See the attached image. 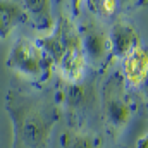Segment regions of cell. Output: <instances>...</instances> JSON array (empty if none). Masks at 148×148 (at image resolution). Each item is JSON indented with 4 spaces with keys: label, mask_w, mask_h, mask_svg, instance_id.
Returning <instances> with one entry per match:
<instances>
[{
    "label": "cell",
    "mask_w": 148,
    "mask_h": 148,
    "mask_svg": "<svg viewBox=\"0 0 148 148\" xmlns=\"http://www.w3.org/2000/svg\"><path fill=\"white\" fill-rule=\"evenodd\" d=\"M5 110L12 124L10 148H47L60 121V107L41 93L12 88L5 95Z\"/></svg>",
    "instance_id": "cell-1"
},
{
    "label": "cell",
    "mask_w": 148,
    "mask_h": 148,
    "mask_svg": "<svg viewBox=\"0 0 148 148\" xmlns=\"http://www.w3.org/2000/svg\"><path fill=\"white\" fill-rule=\"evenodd\" d=\"M38 45L50 55L55 69L66 83H77L84 77L86 59L77 26L69 17H60L53 29L36 38Z\"/></svg>",
    "instance_id": "cell-2"
},
{
    "label": "cell",
    "mask_w": 148,
    "mask_h": 148,
    "mask_svg": "<svg viewBox=\"0 0 148 148\" xmlns=\"http://www.w3.org/2000/svg\"><path fill=\"white\" fill-rule=\"evenodd\" d=\"M5 66L33 86L47 84L55 71L50 55L38 45L36 40L29 38L16 40L7 53Z\"/></svg>",
    "instance_id": "cell-3"
},
{
    "label": "cell",
    "mask_w": 148,
    "mask_h": 148,
    "mask_svg": "<svg viewBox=\"0 0 148 148\" xmlns=\"http://www.w3.org/2000/svg\"><path fill=\"white\" fill-rule=\"evenodd\" d=\"M102 112L112 136H121L134 115V102L121 73H112L102 86Z\"/></svg>",
    "instance_id": "cell-4"
},
{
    "label": "cell",
    "mask_w": 148,
    "mask_h": 148,
    "mask_svg": "<svg viewBox=\"0 0 148 148\" xmlns=\"http://www.w3.org/2000/svg\"><path fill=\"white\" fill-rule=\"evenodd\" d=\"M83 53L86 59V64L93 69H102L107 66L109 59L112 57V47L109 40V31L97 21V19H86L77 26Z\"/></svg>",
    "instance_id": "cell-5"
},
{
    "label": "cell",
    "mask_w": 148,
    "mask_h": 148,
    "mask_svg": "<svg viewBox=\"0 0 148 148\" xmlns=\"http://www.w3.org/2000/svg\"><path fill=\"white\" fill-rule=\"evenodd\" d=\"M109 40L112 47V57H124L131 50L141 47V38L138 29L129 21H115L109 29Z\"/></svg>",
    "instance_id": "cell-6"
},
{
    "label": "cell",
    "mask_w": 148,
    "mask_h": 148,
    "mask_svg": "<svg viewBox=\"0 0 148 148\" xmlns=\"http://www.w3.org/2000/svg\"><path fill=\"white\" fill-rule=\"evenodd\" d=\"M122 77L127 86L141 88L148 77V50L138 47L122 57Z\"/></svg>",
    "instance_id": "cell-7"
},
{
    "label": "cell",
    "mask_w": 148,
    "mask_h": 148,
    "mask_svg": "<svg viewBox=\"0 0 148 148\" xmlns=\"http://www.w3.org/2000/svg\"><path fill=\"white\" fill-rule=\"evenodd\" d=\"M21 3L28 21L36 31L47 35L53 29L55 21L52 14V0H21Z\"/></svg>",
    "instance_id": "cell-8"
},
{
    "label": "cell",
    "mask_w": 148,
    "mask_h": 148,
    "mask_svg": "<svg viewBox=\"0 0 148 148\" xmlns=\"http://www.w3.org/2000/svg\"><path fill=\"white\" fill-rule=\"evenodd\" d=\"M24 23H28V16L19 0H0V40H9Z\"/></svg>",
    "instance_id": "cell-9"
},
{
    "label": "cell",
    "mask_w": 148,
    "mask_h": 148,
    "mask_svg": "<svg viewBox=\"0 0 148 148\" xmlns=\"http://www.w3.org/2000/svg\"><path fill=\"white\" fill-rule=\"evenodd\" d=\"M60 102L69 112L77 114L86 110L93 103V91H90V88L83 83V79L77 83H67V86L62 91Z\"/></svg>",
    "instance_id": "cell-10"
},
{
    "label": "cell",
    "mask_w": 148,
    "mask_h": 148,
    "mask_svg": "<svg viewBox=\"0 0 148 148\" xmlns=\"http://www.w3.org/2000/svg\"><path fill=\"white\" fill-rule=\"evenodd\" d=\"M102 138L83 126H69L60 134V148H102Z\"/></svg>",
    "instance_id": "cell-11"
},
{
    "label": "cell",
    "mask_w": 148,
    "mask_h": 148,
    "mask_svg": "<svg viewBox=\"0 0 148 148\" xmlns=\"http://www.w3.org/2000/svg\"><path fill=\"white\" fill-rule=\"evenodd\" d=\"M88 10L98 19H109L117 12V0H84Z\"/></svg>",
    "instance_id": "cell-12"
},
{
    "label": "cell",
    "mask_w": 148,
    "mask_h": 148,
    "mask_svg": "<svg viewBox=\"0 0 148 148\" xmlns=\"http://www.w3.org/2000/svg\"><path fill=\"white\" fill-rule=\"evenodd\" d=\"M117 3H119L121 7H127V9H131V7L145 5V3H147V0H117Z\"/></svg>",
    "instance_id": "cell-13"
},
{
    "label": "cell",
    "mask_w": 148,
    "mask_h": 148,
    "mask_svg": "<svg viewBox=\"0 0 148 148\" xmlns=\"http://www.w3.org/2000/svg\"><path fill=\"white\" fill-rule=\"evenodd\" d=\"M83 2H84V0H71V10H73L74 16H77V14H79Z\"/></svg>",
    "instance_id": "cell-14"
},
{
    "label": "cell",
    "mask_w": 148,
    "mask_h": 148,
    "mask_svg": "<svg viewBox=\"0 0 148 148\" xmlns=\"http://www.w3.org/2000/svg\"><path fill=\"white\" fill-rule=\"evenodd\" d=\"M136 148H148V129L147 133L138 140V143H136Z\"/></svg>",
    "instance_id": "cell-15"
},
{
    "label": "cell",
    "mask_w": 148,
    "mask_h": 148,
    "mask_svg": "<svg viewBox=\"0 0 148 148\" xmlns=\"http://www.w3.org/2000/svg\"><path fill=\"white\" fill-rule=\"evenodd\" d=\"M141 88H143V90H145V93H147V95H148V77H147V81H145V84H143V86H141Z\"/></svg>",
    "instance_id": "cell-16"
}]
</instances>
